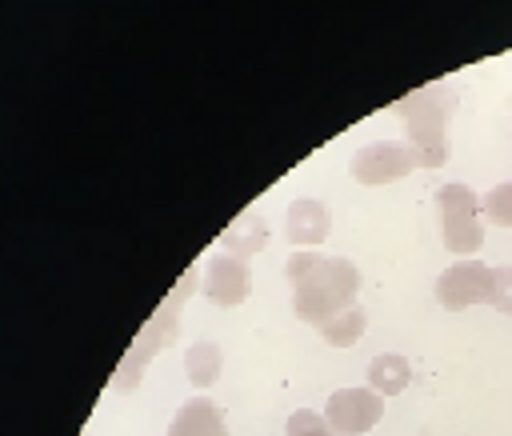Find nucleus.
Here are the masks:
<instances>
[{
	"label": "nucleus",
	"instance_id": "obj_1",
	"mask_svg": "<svg viewBox=\"0 0 512 436\" xmlns=\"http://www.w3.org/2000/svg\"><path fill=\"white\" fill-rule=\"evenodd\" d=\"M456 108V92L448 84H428L412 96H404L392 112L404 120L408 148L416 156V168H440L448 160V120Z\"/></svg>",
	"mask_w": 512,
	"mask_h": 436
},
{
	"label": "nucleus",
	"instance_id": "obj_2",
	"mask_svg": "<svg viewBox=\"0 0 512 436\" xmlns=\"http://www.w3.org/2000/svg\"><path fill=\"white\" fill-rule=\"evenodd\" d=\"M356 292H360V268L344 256H324V264L304 284L292 288V308L304 324L320 328L324 320L356 304Z\"/></svg>",
	"mask_w": 512,
	"mask_h": 436
},
{
	"label": "nucleus",
	"instance_id": "obj_3",
	"mask_svg": "<svg viewBox=\"0 0 512 436\" xmlns=\"http://www.w3.org/2000/svg\"><path fill=\"white\" fill-rule=\"evenodd\" d=\"M436 216H440V236L444 248L468 260L484 244V224H480V196L468 184H440L436 188Z\"/></svg>",
	"mask_w": 512,
	"mask_h": 436
},
{
	"label": "nucleus",
	"instance_id": "obj_4",
	"mask_svg": "<svg viewBox=\"0 0 512 436\" xmlns=\"http://www.w3.org/2000/svg\"><path fill=\"white\" fill-rule=\"evenodd\" d=\"M416 168V156L408 144H396V140H368L364 148L352 152V180L364 184V188H380V184H396L404 180L408 172Z\"/></svg>",
	"mask_w": 512,
	"mask_h": 436
},
{
	"label": "nucleus",
	"instance_id": "obj_5",
	"mask_svg": "<svg viewBox=\"0 0 512 436\" xmlns=\"http://www.w3.org/2000/svg\"><path fill=\"white\" fill-rule=\"evenodd\" d=\"M384 416V396L364 388H336L324 404V420L336 436H364L368 428H376Z\"/></svg>",
	"mask_w": 512,
	"mask_h": 436
},
{
	"label": "nucleus",
	"instance_id": "obj_6",
	"mask_svg": "<svg viewBox=\"0 0 512 436\" xmlns=\"http://www.w3.org/2000/svg\"><path fill=\"white\" fill-rule=\"evenodd\" d=\"M488 288H492V268L484 260H476V256L456 260L436 276V300L448 312H464V308L488 300Z\"/></svg>",
	"mask_w": 512,
	"mask_h": 436
},
{
	"label": "nucleus",
	"instance_id": "obj_7",
	"mask_svg": "<svg viewBox=\"0 0 512 436\" xmlns=\"http://www.w3.org/2000/svg\"><path fill=\"white\" fill-rule=\"evenodd\" d=\"M204 296L220 308H236L248 300L252 292V272H248V260L232 256V252H216L208 264H204V280H200Z\"/></svg>",
	"mask_w": 512,
	"mask_h": 436
},
{
	"label": "nucleus",
	"instance_id": "obj_8",
	"mask_svg": "<svg viewBox=\"0 0 512 436\" xmlns=\"http://www.w3.org/2000/svg\"><path fill=\"white\" fill-rule=\"evenodd\" d=\"M328 228H332V212H328V204L316 200V196H296V200L288 204V212H284V232H288V240L300 244V248H316V244L328 236Z\"/></svg>",
	"mask_w": 512,
	"mask_h": 436
},
{
	"label": "nucleus",
	"instance_id": "obj_9",
	"mask_svg": "<svg viewBox=\"0 0 512 436\" xmlns=\"http://www.w3.org/2000/svg\"><path fill=\"white\" fill-rule=\"evenodd\" d=\"M168 436H232V432H228L224 412L212 400L196 396V400L180 404V412L168 424Z\"/></svg>",
	"mask_w": 512,
	"mask_h": 436
},
{
	"label": "nucleus",
	"instance_id": "obj_10",
	"mask_svg": "<svg viewBox=\"0 0 512 436\" xmlns=\"http://www.w3.org/2000/svg\"><path fill=\"white\" fill-rule=\"evenodd\" d=\"M264 244H268V224H264V216H260L256 208L240 212V216L224 228V252H232V256H240V260L256 256Z\"/></svg>",
	"mask_w": 512,
	"mask_h": 436
},
{
	"label": "nucleus",
	"instance_id": "obj_11",
	"mask_svg": "<svg viewBox=\"0 0 512 436\" xmlns=\"http://www.w3.org/2000/svg\"><path fill=\"white\" fill-rule=\"evenodd\" d=\"M412 380V364L400 356V352H380L372 356L368 364V388L380 392V396H400Z\"/></svg>",
	"mask_w": 512,
	"mask_h": 436
},
{
	"label": "nucleus",
	"instance_id": "obj_12",
	"mask_svg": "<svg viewBox=\"0 0 512 436\" xmlns=\"http://www.w3.org/2000/svg\"><path fill=\"white\" fill-rule=\"evenodd\" d=\"M220 368H224V352H220V344H212V340H196V344L184 352V372H188L192 388L216 384Z\"/></svg>",
	"mask_w": 512,
	"mask_h": 436
},
{
	"label": "nucleus",
	"instance_id": "obj_13",
	"mask_svg": "<svg viewBox=\"0 0 512 436\" xmlns=\"http://www.w3.org/2000/svg\"><path fill=\"white\" fill-rule=\"evenodd\" d=\"M364 324H368L364 308H360V304H348L344 312H336L332 320L320 324V336H324V344H332V348H352V344L364 336Z\"/></svg>",
	"mask_w": 512,
	"mask_h": 436
},
{
	"label": "nucleus",
	"instance_id": "obj_14",
	"mask_svg": "<svg viewBox=\"0 0 512 436\" xmlns=\"http://www.w3.org/2000/svg\"><path fill=\"white\" fill-rule=\"evenodd\" d=\"M480 212H484L488 224H496V228H512V180L488 188V192L480 196Z\"/></svg>",
	"mask_w": 512,
	"mask_h": 436
},
{
	"label": "nucleus",
	"instance_id": "obj_15",
	"mask_svg": "<svg viewBox=\"0 0 512 436\" xmlns=\"http://www.w3.org/2000/svg\"><path fill=\"white\" fill-rule=\"evenodd\" d=\"M284 436H332V428H328L324 412H316V408H296V412L288 416V424H284Z\"/></svg>",
	"mask_w": 512,
	"mask_h": 436
},
{
	"label": "nucleus",
	"instance_id": "obj_16",
	"mask_svg": "<svg viewBox=\"0 0 512 436\" xmlns=\"http://www.w3.org/2000/svg\"><path fill=\"white\" fill-rule=\"evenodd\" d=\"M324 264V256L320 252H312V248H300V252H292L288 260H284V276H288V284L296 288V284H304L316 268Z\"/></svg>",
	"mask_w": 512,
	"mask_h": 436
},
{
	"label": "nucleus",
	"instance_id": "obj_17",
	"mask_svg": "<svg viewBox=\"0 0 512 436\" xmlns=\"http://www.w3.org/2000/svg\"><path fill=\"white\" fill-rule=\"evenodd\" d=\"M488 304L504 316H512V268H492V288H488Z\"/></svg>",
	"mask_w": 512,
	"mask_h": 436
},
{
	"label": "nucleus",
	"instance_id": "obj_18",
	"mask_svg": "<svg viewBox=\"0 0 512 436\" xmlns=\"http://www.w3.org/2000/svg\"><path fill=\"white\" fill-rule=\"evenodd\" d=\"M332 436H336V432H332Z\"/></svg>",
	"mask_w": 512,
	"mask_h": 436
}]
</instances>
